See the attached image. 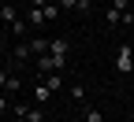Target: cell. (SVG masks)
I'll list each match as a JSON object with an SVG mask.
<instances>
[{
  "label": "cell",
  "instance_id": "cell-8",
  "mask_svg": "<svg viewBox=\"0 0 134 122\" xmlns=\"http://www.w3.org/2000/svg\"><path fill=\"white\" fill-rule=\"evenodd\" d=\"M30 56H37V59L48 56V37H34V41H30Z\"/></svg>",
  "mask_w": 134,
  "mask_h": 122
},
{
  "label": "cell",
  "instance_id": "cell-12",
  "mask_svg": "<svg viewBox=\"0 0 134 122\" xmlns=\"http://www.w3.org/2000/svg\"><path fill=\"white\" fill-rule=\"evenodd\" d=\"M8 81H11V70H8V67H0V93L8 89Z\"/></svg>",
  "mask_w": 134,
  "mask_h": 122
},
{
  "label": "cell",
  "instance_id": "cell-15",
  "mask_svg": "<svg viewBox=\"0 0 134 122\" xmlns=\"http://www.w3.org/2000/svg\"><path fill=\"white\" fill-rule=\"evenodd\" d=\"M78 11H82V15H90V11H93V0H78Z\"/></svg>",
  "mask_w": 134,
  "mask_h": 122
},
{
  "label": "cell",
  "instance_id": "cell-1",
  "mask_svg": "<svg viewBox=\"0 0 134 122\" xmlns=\"http://www.w3.org/2000/svg\"><path fill=\"white\" fill-rule=\"evenodd\" d=\"M130 15V0H112V8L104 11V22L115 30V26H123V19Z\"/></svg>",
  "mask_w": 134,
  "mask_h": 122
},
{
  "label": "cell",
  "instance_id": "cell-3",
  "mask_svg": "<svg viewBox=\"0 0 134 122\" xmlns=\"http://www.w3.org/2000/svg\"><path fill=\"white\" fill-rule=\"evenodd\" d=\"M15 118H26V122H45V111L37 104H15Z\"/></svg>",
  "mask_w": 134,
  "mask_h": 122
},
{
  "label": "cell",
  "instance_id": "cell-11",
  "mask_svg": "<svg viewBox=\"0 0 134 122\" xmlns=\"http://www.w3.org/2000/svg\"><path fill=\"white\" fill-rule=\"evenodd\" d=\"M86 122H104V115H100L97 107H86Z\"/></svg>",
  "mask_w": 134,
  "mask_h": 122
},
{
  "label": "cell",
  "instance_id": "cell-6",
  "mask_svg": "<svg viewBox=\"0 0 134 122\" xmlns=\"http://www.w3.org/2000/svg\"><path fill=\"white\" fill-rule=\"evenodd\" d=\"M48 100H52V89H48V85L37 78V85H34V104H37V107H45Z\"/></svg>",
  "mask_w": 134,
  "mask_h": 122
},
{
  "label": "cell",
  "instance_id": "cell-13",
  "mask_svg": "<svg viewBox=\"0 0 134 122\" xmlns=\"http://www.w3.org/2000/svg\"><path fill=\"white\" fill-rule=\"evenodd\" d=\"M60 11H78V0H56Z\"/></svg>",
  "mask_w": 134,
  "mask_h": 122
},
{
  "label": "cell",
  "instance_id": "cell-18",
  "mask_svg": "<svg viewBox=\"0 0 134 122\" xmlns=\"http://www.w3.org/2000/svg\"><path fill=\"white\" fill-rule=\"evenodd\" d=\"M15 122H26V118H15Z\"/></svg>",
  "mask_w": 134,
  "mask_h": 122
},
{
  "label": "cell",
  "instance_id": "cell-5",
  "mask_svg": "<svg viewBox=\"0 0 134 122\" xmlns=\"http://www.w3.org/2000/svg\"><path fill=\"white\" fill-rule=\"evenodd\" d=\"M0 22L11 30V22H19V4H0Z\"/></svg>",
  "mask_w": 134,
  "mask_h": 122
},
{
  "label": "cell",
  "instance_id": "cell-9",
  "mask_svg": "<svg viewBox=\"0 0 134 122\" xmlns=\"http://www.w3.org/2000/svg\"><path fill=\"white\" fill-rule=\"evenodd\" d=\"M37 78H41L52 93H60V89H63V74H56V70H52V74H37Z\"/></svg>",
  "mask_w": 134,
  "mask_h": 122
},
{
  "label": "cell",
  "instance_id": "cell-7",
  "mask_svg": "<svg viewBox=\"0 0 134 122\" xmlns=\"http://www.w3.org/2000/svg\"><path fill=\"white\" fill-rule=\"evenodd\" d=\"M48 52H52V56H71V41H67V37H52V41H48Z\"/></svg>",
  "mask_w": 134,
  "mask_h": 122
},
{
  "label": "cell",
  "instance_id": "cell-16",
  "mask_svg": "<svg viewBox=\"0 0 134 122\" xmlns=\"http://www.w3.org/2000/svg\"><path fill=\"white\" fill-rule=\"evenodd\" d=\"M8 107H11V100H8V93H0V115H4Z\"/></svg>",
  "mask_w": 134,
  "mask_h": 122
},
{
  "label": "cell",
  "instance_id": "cell-14",
  "mask_svg": "<svg viewBox=\"0 0 134 122\" xmlns=\"http://www.w3.org/2000/svg\"><path fill=\"white\" fill-rule=\"evenodd\" d=\"M11 33H19V37H23V33H30V26L19 19V22H11Z\"/></svg>",
  "mask_w": 134,
  "mask_h": 122
},
{
  "label": "cell",
  "instance_id": "cell-4",
  "mask_svg": "<svg viewBox=\"0 0 134 122\" xmlns=\"http://www.w3.org/2000/svg\"><path fill=\"white\" fill-rule=\"evenodd\" d=\"M23 11H26V26H30V30H41V26L48 22V19H45V8H37V4H26Z\"/></svg>",
  "mask_w": 134,
  "mask_h": 122
},
{
  "label": "cell",
  "instance_id": "cell-2",
  "mask_svg": "<svg viewBox=\"0 0 134 122\" xmlns=\"http://www.w3.org/2000/svg\"><path fill=\"white\" fill-rule=\"evenodd\" d=\"M112 67H115L119 74H130V70H134V44H130V41L119 44V52H115V63H112Z\"/></svg>",
  "mask_w": 134,
  "mask_h": 122
},
{
  "label": "cell",
  "instance_id": "cell-10",
  "mask_svg": "<svg viewBox=\"0 0 134 122\" xmlns=\"http://www.w3.org/2000/svg\"><path fill=\"white\" fill-rule=\"evenodd\" d=\"M15 59H34V56H30V44H23V41L15 44Z\"/></svg>",
  "mask_w": 134,
  "mask_h": 122
},
{
  "label": "cell",
  "instance_id": "cell-17",
  "mask_svg": "<svg viewBox=\"0 0 134 122\" xmlns=\"http://www.w3.org/2000/svg\"><path fill=\"white\" fill-rule=\"evenodd\" d=\"M0 67H4V52H0Z\"/></svg>",
  "mask_w": 134,
  "mask_h": 122
}]
</instances>
